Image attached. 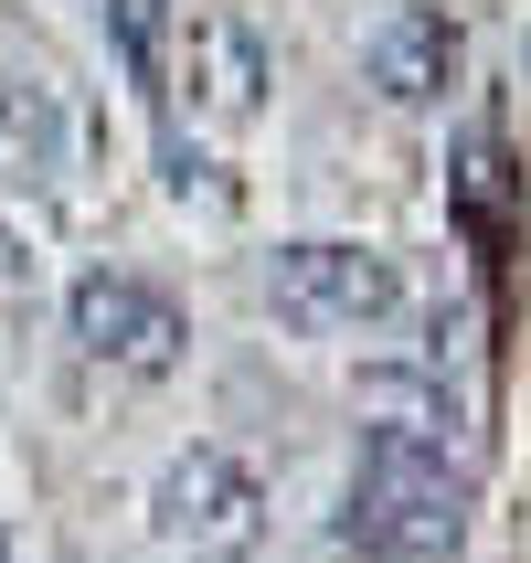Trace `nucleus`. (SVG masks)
I'll return each mask as SVG.
<instances>
[{"instance_id": "nucleus-1", "label": "nucleus", "mask_w": 531, "mask_h": 563, "mask_svg": "<svg viewBox=\"0 0 531 563\" xmlns=\"http://www.w3.org/2000/svg\"><path fill=\"white\" fill-rule=\"evenodd\" d=\"M468 510H478V489L446 457V437L373 426L362 457H351V489H341V542L373 563H457Z\"/></svg>"}, {"instance_id": "nucleus-2", "label": "nucleus", "mask_w": 531, "mask_h": 563, "mask_svg": "<svg viewBox=\"0 0 531 563\" xmlns=\"http://www.w3.org/2000/svg\"><path fill=\"white\" fill-rule=\"evenodd\" d=\"M266 309L309 341H362L383 319H405V266L362 234H298L266 255Z\"/></svg>"}, {"instance_id": "nucleus-3", "label": "nucleus", "mask_w": 531, "mask_h": 563, "mask_svg": "<svg viewBox=\"0 0 531 563\" xmlns=\"http://www.w3.org/2000/svg\"><path fill=\"white\" fill-rule=\"evenodd\" d=\"M150 532L170 563H255L266 553V478L234 446H181L150 478Z\"/></svg>"}, {"instance_id": "nucleus-4", "label": "nucleus", "mask_w": 531, "mask_h": 563, "mask_svg": "<svg viewBox=\"0 0 531 563\" xmlns=\"http://www.w3.org/2000/svg\"><path fill=\"white\" fill-rule=\"evenodd\" d=\"M64 341L86 351V362H107V373H128V383H159V373H181L191 319H181L170 287L128 277V266H86V277L64 287Z\"/></svg>"}, {"instance_id": "nucleus-5", "label": "nucleus", "mask_w": 531, "mask_h": 563, "mask_svg": "<svg viewBox=\"0 0 531 563\" xmlns=\"http://www.w3.org/2000/svg\"><path fill=\"white\" fill-rule=\"evenodd\" d=\"M181 96H191V118L202 128H245L255 107H266V86H277V64H266V43H255V22H234V11H191L181 32Z\"/></svg>"}, {"instance_id": "nucleus-6", "label": "nucleus", "mask_w": 531, "mask_h": 563, "mask_svg": "<svg viewBox=\"0 0 531 563\" xmlns=\"http://www.w3.org/2000/svg\"><path fill=\"white\" fill-rule=\"evenodd\" d=\"M362 75H373L383 107H446L457 75H468V32L446 22V11H425V0H405V11H383V22H373Z\"/></svg>"}, {"instance_id": "nucleus-7", "label": "nucleus", "mask_w": 531, "mask_h": 563, "mask_svg": "<svg viewBox=\"0 0 531 563\" xmlns=\"http://www.w3.org/2000/svg\"><path fill=\"white\" fill-rule=\"evenodd\" d=\"M75 170V107L43 75H0V202H32Z\"/></svg>"}, {"instance_id": "nucleus-8", "label": "nucleus", "mask_w": 531, "mask_h": 563, "mask_svg": "<svg viewBox=\"0 0 531 563\" xmlns=\"http://www.w3.org/2000/svg\"><path fill=\"white\" fill-rule=\"evenodd\" d=\"M96 22H107V54L139 96H170V32H181V0H96Z\"/></svg>"}, {"instance_id": "nucleus-9", "label": "nucleus", "mask_w": 531, "mask_h": 563, "mask_svg": "<svg viewBox=\"0 0 531 563\" xmlns=\"http://www.w3.org/2000/svg\"><path fill=\"white\" fill-rule=\"evenodd\" d=\"M362 405H373V426H414V437H446L457 426L446 373H362Z\"/></svg>"}, {"instance_id": "nucleus-10", "label": "nucleus", "mask_w": 531, "mask_h": 563, "mask_svg": "<svg viewBox=\"0 0 531 563\" xmlns=\"http://www.w3.org/2000/svg\"><path fill=\"white\" fill-rule=\"evenodd\" d=\"M159 181L181 191V202H202V213H234V181H213V159L191 150V139H159Z\"/></svg>"}, {"instance_id": "nucleus-11", "label": "nucleus", "mask_w": 531, "mask_h": 563, "mask_svg": "<svg viewBox=\"0 0 531 563\" xmlns=\"http://www.w3.org/2000/svg\"><path fill=\"white\" fill-rule=\"evenodd\" d=\"M43 287V245H32V223L0 213V298H32Z\"/></svg>"}, {"instance_id": "nucleus-12", "label": "nucleus", "mask_w": 531, "mask_h": 563, "mask_svg": "<svg viewBox=\"0 0 531 563\" xmlns=\"http://www.w3.org/2000/svg\"><path fill=\"white\" fill-rule=\"evenodd\" d=\"M0 563H11V532H0Z\"/></svg>"}, {"instance_id": "nucleus-13", "label": "nucleus", "mask_w": 531, "mask_h": 563, "mask_svg": "<svg viewBox=\"0 0 531 563\" xmlns=\"http://www.w3.org/2000/svg\"><path fill=\"white\" fill-rule=\"evenodd\" d=\"M521 64H531V43H521Z\"/></svg>"}]
</instances>
